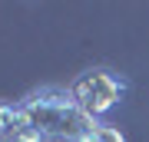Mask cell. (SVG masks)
<instances>
[{
  "instance_id": "3",
  "label": "cell",
  "mask_w": 149,
  "mask_h": 142,
  "mask_svg": "<svg viewBox=\"0 0 149 142\" xmlns=\"http://www.w3.org/2000/svg\"><path fill=\"white\" fill-rule=\"evenodd\" d=\"M0 142H7V139H0Z\"/></svg>"
},
{
  "instance_id": "2",
  "label": "cell",
  "mask_w": 149,
  "mask_h": 142,
  "mask_svg": "<svg viewBox=\"0 0 149 142\" xmlns=\"http://www.w3.org/2000/svg\"><path fill=\"white\" fill-rule=\"evenodd\" d=\"M66 89H70L73 103L80 106L86 116L103 119L116 103H123V96H126L129 83H126L119 73H113V69L96 66V69H86V73H80L73 83L66 86Z\"/></svg>"
},
{
  "instance_id": "1",
  "label": "cell",
  "mask_w": 149,
  "mask_h": 142,
  "mask_svg": "<svg viewBox=\"0 0 149 142\" xmlns=\"http://www.w3.org/2000/svg\"><path fill=\"white\" fill-rule=\"evenodd\" d=\"M103 126L106 122L86 116L63 86L0 99V139L7 142H100Z\"/></svg>"
}]
</instances>
